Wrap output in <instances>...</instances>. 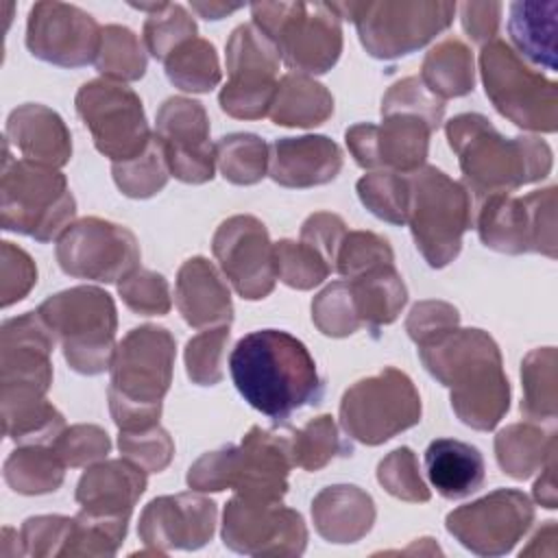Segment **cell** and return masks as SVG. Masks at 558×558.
<instances>
[{
  "mask_svg": "<svg viewBox=\"0 0 558 558\" xmlns=\"http://www.w3.org/2000/svg\"><path fill=\"white\" fill-rule=\"evenodd\" d=\"M196 37V22L183 4L163 2V7L146 15L142 26V39L146 52L157 61H166L181 44Z\"/></svg>",
  "mask_w": 558,
  "mask_h": 558,
  "instance_id": "bcb514c9",
  "label": "cell"
},
{
  "mask_svg": "<svg viewBox=\"0 0 558 558\" xmlns=\"http://www.w3.org/2000/svg\"><path fill=\"white\" fill-rule=\"evenodd\" d=\"M360 203L379 220L403 227L408 222L410 183L408 174L373 170L355 183Z\"/></svg>",
  "mask_w": 558,
  "mask_h": 558,
  "instance_id": "7bdbcfd3",
  "label": "cell"
},
{
  "mask_svg": "<svg viewBox=\"0 0 558 558\" xmlns=\"http://www.w3.org/2000/svg\"><path fill=\"white\" fill-rule=\"evenodd\" d=\"M294 466L303 471H320L338 456H351V445L342 440L338 423L331 414L310 418L303 427L290 434Z\"/></svg>",
  "mask_w": 558,
  "mask_h": 558,
  "instance_id": "b9f144b4",
  "label": "cell"
},
{
  "mask_svg": "<svg viewBox=\"0 0 558 558\" xmlns=\"http://www.w3.org/2000/svg\"><path fill=\"white\" fill-rule=\"evenodd\" d=\"M7 142H11L24 159L63 168L72 157V135L63 118L46 105L26 102L7 118Z\"/></svg>",
  "mask_w": 558,
  "mask_h": 558,
  "instance_id": "83f0119b",
  "label": "cell"
},
{
  "mask_svg": "<svg viewBox=\"0 0 558 558\" xmlns=\"http://www.w3.org/2000/svg\"><path fill=\"white\" fill-rule=\"evenodd\" d=\"M425 371L445 388L456 416L471 429L490 432L510 408V381L497 342L477 327H456L421 344Z\"/></svg>",
  "mask_w": 558,
  "mask_h": 558,
  "instance_id": "7a4b0ae2",
  "label": "cell"
},
{
  "mask_svg": "<svg viewBox=\"0 0 558 558\" xmlns=\"http://www.w3.org/2000/svg\"><path fill=\"white\" fill-rule=\"evenodd\" d=\"M2 432L15 445H52L65 429L63 414L39 392H0Z\"/></svg>",
  "mask_w": 558,
  "mask_h": 558,
  "instance_id": "1f68e13d",
  "label": "cell"
},
{
  "mask_svg": "<svg viewBox=\"0 0 558 558\" xmlns=\"http://www.w3.org/2000/svg\"><path fill=\"white\" fill-rule=\"evenodd\" d=\"M347 281L362 325L373 331L395 323L408 303V288L395 264L371 268Z\"/></svg>",
  "mask_w": 558,
  "mask_h": 558,
  "instance_id": "836d02e7",
  "label": "cell"
},
{
  "mask_svg": "<svg viewBox=\"0 0 558 558\" xmlns=\"http://www.w3.org/2000/svg\"><path fill=\"white\" fill-rule=\"evenodd\" d=\"M421 412V395L414 381L403 371L386 366L344 390L340 427L349 438L377 447L418 425Z\"/></svg>",
  "mask_w": 558,
  "mask_h": 558,
  "instance_id": "8fae6325",
  "label": "cell"
},
{
  "mask_svg": "<svg viewBox=\"0 0 558 558\" xmlns=\"http://www.w3.org/2000/svg\"><path fill=\"white\" fill-rule=\"evenodd\" d=\"M504 4L501 2H464L460 4V20L464 33L471 41L484 46L497 37L499 20Z\"/></svg>",
  "mask_w": 558,
  "mask_h": 558,
  "instance_id": "be15d7a7",
  "label": "cell"
},
{
  "mask_svg": "<svg viewBox=\"0 0 558 558\" xmlns=\"http://www.w3.org/2000/svg\"><path fill=\"white\" fill-rule=\"evenodd\" d=\"M163 68L168 81L177 89L192 94H207L218 87L222 78L218 52L214 44L203 37H194L181 44L163 61Z\"/></svg>",
  "mask_w": 558,
  "mask_h": 558,
  "instance_id": "f35d334b",
  "label": "cell"
},
{
  "mask_svg": "<svg viewBox=\"0 0 558 558\" xmlns=\"http://www.w3.org/2000/svg\"><path fill=\"white\" fill-rule=\"evenodd\" d=\"M556 456V432L541 423H512L495 436V458L499 469L512 480H527Z\"/></svg>",
  "mask_w": 558,
  "mask_h": 558,
  "instance_id": "e575fe53",
  "label": "cell"
},
{
  "mask_svg": "<svg viewBox=\"0 0 558 558\" xmlns=\"http://www.w3.org/2000/svg\"><path fill=\"white\" fill-rule=\"evenodd\" d=\"M65 469L52 445H17L4 460L2 475L20 495H46L63 484Z\"/></svg>",
  "mask_w": 558,
  "mask_h": 558,
  "instance_id": "8d00e7d4",
  "label": "cell"
},
{
  "mask_svg": "<svg viewBox=\"0 0 558 558\" xmlns=\"http://www.w3.org/2000/svg\"><path fill=\"white\" fill-rule=\"evenodd\" d=\"M177 342L166 327H133L116 347L109 373V412L120 432L159 423L172 384Z\"/></svg>",
  "mask_w": 558,
  "mask_h": 558,
  "instance_id": "277c9868",
  "label": "cell"
},
{
  "mask_svg": "<svg viewBox=\"0 0 558 558\" xmlns=\"http://www.w3.org/2000/svg\"><path fill=\"white\" fill-rule=\"evenodd\" d=\"M211 253L242 299L259 301L275 290V244L259 218L235 214L222 220L211 238Z\"/></svg>",
  "mask_w": 558,
  "mask_h": 558,
  "instance_id": "ac0fdd59",
  "label": "cell"
},
{
  "mask_svg": "<svg viewBox=\"0 0 558 558\" xmlns=\"http://www.w3.org/2000/svg\"><path fill=\"white\" fill-rule=\"evenodd\" d=\"M37 314L61 344L74 373L100 375L116 353L118 312L109 292L98 286H74L48 296Z\"/></svg>",
  "mask_w": 558,
  "mask_h": 558,
  "instance_id": "8992f818",
  "label": "cell"
},
{
  "mask_svg": "<svg viewBox=\"0 0 558 558\" xmlns=\"http://www.w3.org/2000/svg\"><path fill=\"white\" fill-rule=\"evenodd\" d=\"M52 447L65 466L78 469L105 460L111 451V438L100 425L76 423L65 427Z\"/></svg>",
  "mask_w": 558,
  "mask_h": 558,
  "instance_id": "9f6ffc18",
  "label": "cell"
},
{
  "mask_svg": "<svg viewBox=\"0 0 558 558\" xmlns=\"http://www.w3.org/2000/svg\"><path fill=\"white\" fill-rule=\"evenodd\" d=\"M37 283L33 257L13 242H0V305L9 307L22 301Z\"/></svg>",
  "mask_w": 558,
  "mask_h": 558,
  "instance_id": "680465c9",
  "label": "cell"
},
{
  "mask_svg": "<svg viewBox=\"0 0 558 558\" xmlns=\"http://www.w3.org/2000/svg\"><path fill=\"white\" fill-rule=\"evenodd\" d=\"M118 294L131 312L142 316H163L172 307L166 277L148 268H135L124 279H120Z\"/></svg>",
  "mask_w": 558,
  "mask_h": 558,
  "instance_id": "db71d44e",
  "label": "cell"
},
{
  "mask_svg": "<svg viewBox=\"0 0 558 558\" xmlns=\"http://www.w3.org/2000/svg\"><path fill=\"white\" fill-rule=\"evenodd\" d=\"M222 543L244 556H301L307 527L301 512L281 501L233 495L222 512Z\"/></svg>",
  "mask_w": 558,
  "mask_h": 558,
  "instance_id": "e0dca14e",
  "label": "cell"
},
{
  "mask_svg": "<svg viewBox=\"0 0 558 558\" xmlns=\"http://www.w3.org/2000/svg\"><path fill=\"white\" fill-rule=\"evenodd\" d=\"M275 268L277 279L294 290H312L320 286L331 272L327 259L301 240L275 242Z\"/></svg>",
  "mask_w": 558,
  "mask_h": 558,
  "instance_id": "7dc6e473",
  "label": "cell"
},
{
  "mask_svg": "<svg viewBox=\"0 0 558 558\" xmlns=\"http://www.w3.org/2000/svg\"><path fill=\"white\" fill-rule=\"evenodd\" d=\"M126 530L129 521L96 517L78 510V514L72 517L63 556H116L124 543Z\"/></svg>",
  "mask_w": 558,
  "mask_h": 558,
  "instance_id": "f6af8a7d",
  "label": "cell"
},
{
  "mask_svg": "<svg viewBox=\"0 0 558 558\" xmlns=\"http://www.w3.org/2000/svg\"><path fill=\"white\" fill-rule=\"evenodd\" d=\"M344 235H347V225L338 214L314 211L312 216H307L303 220L299 240L310 244L314 251H318L333 270L336 255H338V248H340Z\"/></svg>",
  "mask_w": 558,
  "mask_h": 558,
  "instance_id": "94428289",
  "label": "cell"
},
{
  "mask_svg": "<svg viewBox=\"0 0 558 558\" xmlns=\"http://www.w3.org/2000/svg\"><path fill=\"white\" fill-rule=\"evenodd\" d=\"M251 17L299 74H325L340 59L342 20L329 2H255Z\"/></svg>",
  "mask_w": 558,
  "mask_h": 558,
  "instance_id": "9c48e42d",
  "label": "cell"
},
{
  "mask_svg": "<svg viewBox=\"0 0 558 558\" xmlns=\"http://www.w3.org/2000/svg\"><path fill=\"white\" fill-rule=\"evenodd\" d=\"M432 133L423 118L392 113L381 118V124L360 122L349 126L344 142L360 168L410 174L425 166Z\"/></svg>",
  "mask_w": 558,
  "mask_h": 558,
  "instance_id": "44dd1931",
  "label": "cell"
},
{
  "mask_svg": "<svg viewBox=\"0 0 558 558\" xmlns=\"http://www.w3.org/2000/svg\"><path fill=\"white\" fill-rule=\"evenodd\" d=\"M190 7L205 20H222L235 13L238 9H242V4H225V2H190Z\"/></svg>",
  "mask_w": 558,
  "mask_h": 558,
  "instance_id": "03108f58",
  "label": "cell"
},
{
  "mask_svg": "<svg viewBox=\"0 0 558 558\" xmlns=\"http://www.w3.org/2000/svg\"><path fill=\"white\" fill-rule=\"evenodd\" d=\"M534 523L532 499L517 488L493 490L445 517L447 532L477 556H504Z\"/></svg>",
  "mask_w": 558,
  "mask_h": 558,
  "instance_id": "2e32d148",
  "label": "cell"
},
{
  "mask_svg": "<svg viewBox=\"0 0 558 558\" xmlns=\"http://www.w3.org/2000/svg\"><path fill=\"white\" fill-rule=\"evenodd\" d=\"M155 137L174 179L190 185L214 179L216 144L209 142V116L198 100L185 96L166 98L157 109Z\"/></svg>",
  "mask_w": 558,
  "mask_h": 558,
  "instance_id": "d6986e66",
  "label": "cell"
},
{
  "mask_svg": "<svg viewBox=\"0 0 558 558\" xmlns=\"http://www.w3.org/2000/svg\"><path fill=\"white\" fill-rule=\"evenodd\" d=\"M229 344V325L209 327L185 344V373L196 386H216L225 377V351Z\"/></svg>",
  "mask_w": 558,
  "mask_h": 558,
  "instance_id": "681fc988",
  "label": "cell"
},
{
  "mask_svg": "<svg viewBox=\"0 0 558 558\" xmlns=\"http://www.w3.org/2000/svg\"><path fill=\"white\" fill-rule=\"evenodd\" d=\"M425 471L436 493L451 501L480 490L486 477L480 449L456 438H436L427 445Z\"/></svg>",
  "mask_w": 558,
  "mask_h": 558,
  "instance_id": "f546056e",
  "label": "cell"
},
{
  "mask_svg": "<svg viewBox=\"0 0 558 558\" xmlns=\"http://www.w3.org/2000/svg\"><path fill=\"white\" fill-rule=\"evenodd\" d=\"M54 344L57 340L37 310L4 320L0 329V390L48 395Z\"/></svg>",
  "mask_w": 558,
  "mask_h": 558,
  "instance_id": "cb8c5ba5",
  "label": "cell"
},
{
  "mask_svg": "<svg viewBox=\"0 0 558 558\" xmlns=\"http://www.w3.org/2000/svg\"><path fill=\"white\" fill-rule=\"evenodd\" d=\"M541 477L532 486L534 501L541 504L543 508L554 510L558 506V495H556V456H551L543 466H541Z\"/></svg>",
  "mask_w": 558,
  "mask_h": 558,
  "instance_id": "e7e4bbea",
  "label": "cell"
},
{
  "mask_svg": "<svg viewBox=\"0 0 558 558\" xmlns=\"http://www.w3.org/2000/svg\"><path fill=\"white\" fill-rule=\"evenodd\" d=\"M72 517L37 514L28 517L20 527V556H63Z\"/></svg>",
  "mask_w": 558,
  "mask_h": 558,
  "instance_id": "6f0895ef",
  "label": "cell"
},
{
  "mask_svg": "<svg viewBox=\"0 0 558 558\" xmlns=\"http://www.w3.org/2000/svg\"><path fill=\"white\" fill-rule=\"evenodd\" d=\"M551 543L556 545V521H545V525L532 536L530 545L525 549H521V556H543L541 545Z\"/></svg>",
  "mask_w": 558,
  "mask_h": 558,
  "instance_id": "003e7915",
  "label": "cell"
},
{
  "mask_svg": "<svg viewBox=\"0 0 558 558\" xmlns=\"http://www.w3.org/2000/svg\"><path fill=\"white\" fill-rule=\"evenodd\" d=\"M445 135L464 177V185L477 198L514 192L551 172L554 155L536 135H501L482 113H458L445 122Z\"/></svg>",
  "mask_w": 558,
  "mask_h": 558,
  "instance_id": "3957f363",
  "label": "cell"
},
{
  "mask_svg": "<svg viewBox=\"0 0 558 558\" xmlns=\"http://www.w3.org/2000/svg\"><path fill=\"white\" fill-rule=\"evenodd\" d=\"M377 482L388 495L408 504H425L432 497L421 475L416 453L410 447H397L379 460Z\"/></svg>",
  "mask_w": 558,
  "mask_h": 558,
  "instance_id": "c3c4849f",
  "label": "cell"
},
{
  "mask_svg": "<svg viewBox=\"0 0 558 558\" xmlns=\"http://www.w3.org/2000/svg\"><path fill=\"white\" fill-rule=\"evenodd\" d=\"M312 320L329 338H347L362 327L347 279L329 283L312 299Z\"/></svg>",
  "mask_w": 558,
  "mask_h": 558,
  "instance_id": "f907efd6",
  "label": "cell"
},
{
  "mask_svg": "<svg viewBox=\"0 0 558 558\" xmlns=\"http://www.w3.org/2000/svg\"><path fill=\"white\" fill-rule=\"evenodd\" d=\"M480 74L493 107L512 124L532 133H556L558 85L532 70L504 39L480 50Z\"/></svg>",
  "mask_w": 558,
  "mask_h": 558,
  "instance_id": "30bf717a",
  "label": "cell"
},
{
  "mask_svg": "<svg viewBox=\"0 0 558 558\" xmlns=\"http://www.w3.org/2000/svg\"><path fill=\"white\" fill-rule=\"evenodd\" d=\"M292 466L290 436L253 425L240 445H231L229 488L246 499L281 501Z\"/></svg>",
  "mask_w": 558,
  "mask_h": 558,
  "instance_id": "603a6c76",
  "label": "cell"
},
{
  "mask_svg": "<svg viewBox=\"0 0 558 558\" xmlns=\"http://www.w3.org/2000/svg\"><path fill=\"white\" fill-rule=\"evenodd\" d=\"M408 227L412 240L432 268H445L462 248L464 233L473 227L471 192L436 166L408 174Z\"/></svg>",
  "mask_w": 558,
  "mask_h": 558,
  "instance_id": "52a82bcc",
  "label": "cell"
},
{
  "mask_svg": "<svg viewBox=\"0 0 558 558\" xmlns=\"http://www.w3.org/2000/svg\"><path fill=\"white\" fill-rule=\"evenodd\" d=\"M146 471L126 458L89 464L76 484L74 499L83 512L129 521L146 490Z\"/></svg>",
  "mask_w": 558,
  "mask_h": 558,
  "instance_id": "d4e9b609",
  "label": "cell"
},
{
  "mask_svg": "<svg viewBox=\"0 0 558 558\" xmlns=\"http://www.w3.org/2000/svg\"><path fill=\"white\" fill-rule=\"evenodd\" d=\"M74 107L96 150L109 157L111 163L137 157L153 140L144 105L124 83L109 78L87 81L78 87Z\"/></svg>",
  "mask_w": 558,
  "mask_h": 558,
  "instance_id": "4fadbf2b",
  "label": "cell"
},
{
  "mask_svg": "<svg viewBox=\"0 0 558 558\" xmlns=\"http://www.w3.org/2000/svg\"><path fill=\"white\" fill-rule=\"evenodd\" d=\"M379 113L381 118L392 113L418 116L432 126V131H438L445 118V100L436 98L418 76H405L386 89Z\"/></svg>",
  "mask_w": 558,
  "mask_h": 558,
  "instance_id": "816d5d0a",
  "label": "cell"
},
{
  "mask_svg": "<svg viewBox=\"0 0 558 558\" xmlns=\"http://www.w3.org/2000/svg\"><path fill=\"white\" fill-rule=\"evenodd\" d=\"M384 264H395L392 246L384 235L375 231H347L333 270L344 279H353Z\"/></svg>",
  "mask_w": 558,
  "mask_h": 558,
  "instance_id": "f5cc1de1",
  "label": "cell"
},
{
  "mask_svg": "<svg viewBox=\"0 0 558 558\" xmlns=\"http://www.w3.org/2000/svg\"><path fill=\"white\" fill-rule=\"evenodd\" d=\"M102 26L81 7L68 2H35L26 20V48L35 59L59 68H81L96 61Z\"/></svg>",
  "mask_w": 558,
  "mask_h": 558,
  "instance_id": "ffe728a7",
  "label": "cell"
},
{
  "mask_svg": "<svg viewBox=\"0 0 558 558\" xmlns=\"http://www.w3.org/2000/svg\"><path fill=\"white\" fill-rule=\"evenodd\" d=\"M111 177L118 190L129 198H150L159 194L170 179V170L159 140L153 135L144 153L129 161L111 163Z\"/></svg>",
  "mask_w": 558,
  "mask_h": 558,
  "instance_id": "ee69618b",
  "label": "cell"
},
{
  "mask_svg": "<svg viewBox=\"0 0 558 558\" xmlns=\"http://www.w3.org/2000/svg\"><path fill=\"white\" fill-rule=\"evenodd\" d=\"M270 146L255 133H229L216 142V168L233 185H255L268 174Z\"/></svg>",
  "mask_w": 558,
  "mask_h": 558,
  "instance_id": "60d3db41",
  "label": "cell"
},
{
  "mask_svg": "<svg viewBox=\"0 0 558 558\" xmlns=\"http://www.w3.org/2000/svg\"><path fill=\"white\" fill-rule=\"evenodd\" d=\"M102 78L116 83H133L146 74L148 57L140 37L120 24L102 26L100 48L94 61Z\"/></svg>",
  "mask_w": 558,
  "mask_h": 558,
  "instance_id": "ab89813d",
  "label": "cell"
},
{
  "mask_svg": "<svg viewBox=\"0 0 558 558\" xmlns=\"http://www.w3.org/2000/svg\"><path fill=\"white\" fill-rule=\"evenodd\" d=\"M556 185L525 196L499 192L480 198L473 214L477 235L490 251L506 255L541 253L556 257Z\"/></svg>",
  "mask_w": 558,
  "mask_h": 558,
  "instance_id": "7c38bea8",
  "label": "cell"
},
{
  "mask_svg": "<svg viewBox=\"0 0 558 558\" xmlns=\"http://www.w3.org/2000/svg\"><path fill=\"white\" fill-rule=\"evenodd\" d=\"M54 255L65 275L98 283H118L140 268L142 257L133 231L96 216L74 220L57 240Z\"/></svg>",
  "mask_w": 558,
  "mask_h": 558,
  "instance_id": "9a60e30c",
  "label": "cell"
},
{
  "mask_svg": "<svg viewBox=\"0 0 558 558\" xmlns=\"http://www.w3.org/2000/svg\"><path fill=\"white\" fill-rule=\"evenodd\" d=\"M342 159V148L327 135L279 137L270 144L268 177L281 187H316L340 174Z\"/></svg>",
  "mask_w": 558,
  "mask_h": 558,
  "instance_id": "484cf974",
  "label": "cell"
},
{
  "mask_svg": "<svg viewBox=\"0 0 558 558\" xmlns=\"http://www.w3.org/2000/svg\"><path fill=\"white\" fill-rule=\"evenodd\" d=\"M456 327H460V312L451 303L436 299L418 301L405 318V331L416 347L427 344Z\"/></svg>",
  "mask_w": 558,
  "mask_h": 558,
  "instance_id": "91938a15",
  "label": "cell"
},
{
  "mask_svg": "<svg viewBox=\"0 0 558 558\" xmlns=\"http://www.w3.org/2000/svg\"><path fill=\"white\" fill-rule=\"evenodd\" d=\"M418 78L440 100L471 94L475 87V61L471 48L458 37L438 41L425 52Z\"/></svg>",
  "mask_w": 558,
  "mask_h": 558,
  "instance_id": "d590c367",
  "label": "cell"
},
{
  "mask_svg": "<svg viewBox=\"0 0 558 558\" xmlns=\"http://www.w3.org/2000/svg\"><path fill=\"white\" fill-rule=\"evenodd\" d=\"M229 460L231 445H222L214 451L203 453L185 475V482L192 490L198 493H220L229 488Z\"/></svg>",
  "mask_w": 558,
  "mask_h": 558,
  "instance_id": "6125c7cd",
  "label": "cell"
},
{
  "mask_svg": "<svg viewBox=\"0 0 558 558\" xmlns=\"http://www.w3.org/2000/svg\"><path fill=\"white\" fill-rule=\"evenodd\" d=\"M76 201L59 168L15 159L4 142L0 170V225L41 244L59 240L74 222Z\"/></svg>",
  "mask_w": 558,
  "mask_h": 558,
  "instance_id": "5b68a950",
  "label": "cell"
},
{
  "mask_svg": "<svg viewBox=\"0 0 558 558\" xmlns=\"http://www.w3.org/2000/svg\"><path fill=\"white\" fill-rule=\"evenodd\" d=\"M508 35L512 50L532 65L556 72V0H517L508 7Z\"/></svg>",
  "mask_w": 558,
  "mask_h": 558,
  "instance_id": "4dcf8cb0",
  "label": "cell"
},
{
  "mask_svg": "<svg viewBox=\"0 0 558 558\" xmlns=\"http://www.w3.org/2000/svg\"><path fill=\"white\" fill-rule=\"evenodd\" d=\"M558 355L554 347L532 349L521 362V414L532 423H545L556 418L558 410Z\"/></svg>",
  "mask_w": 558,
  "mask_h": 558,
  "instance_id": "74e56055",
  "label": "cell"
},
{
  "mask_svg": "<svg viewBox=\"0 0 558 558\" xmlns=\"http://www.w3.org/2000/svg\"><path fill=\"white\" fill-rule=\"evenodd\" d=\"M373 497L355 484H333L312 499L316 532L336 545L357 543L375 523Z\"/></svg>",
  "mask_w": 558,
  "mask_h": 558,
  "instance_id": "f1b7e54d",
  "label": "cell"
},
{
  "mask_svg": "<svg viewBox=\"0 0 558 558\" xmlns=\"http://www.w3.org/2000/svg\"><path fill=\"white\" fill-rule=\"evenodd\" d=\"M331 113L333 96L323 83L307 74L288 72L279 78L268 118L277 126L314 129L327 122Z\"/></svg>",
  "mask_w": 558,
  "mask_h": 558,
  "instance_id": "d6a6232c",
  "label": "cell"
},
{
  "mask_svg": "<svg viewBox=\"0 0 558 558\" xmlns=\"http://www.w3.org/2000/svg\"><path fill=\"white\" fill-rule=\"evenodd\" d=\"M340 20L355 24L360 44L375 59H399L427 46L447 31L458 11L456 2L381 0L329 2Z\"/></svg>",
  "mask_w": 558,
  "mask_h": 558,
  "instance_id": "ba28073f",
  "label": "cell"
},
{
  "mask_svg": "<svg viewBox=\"0 0 558 558\" xmlns=\"http://www.w3.org/2000/svg\"><path fill=\"white\" fill-rule=\"evenodd\" d=\"M174 303L183 320L194 329L231 325L233 301L229 286L207 257H190L181 264L174 283Z\"/></svg>",
  "mask_w": 558,
  "mask_h": 558,
  "instance_id": "4316f807",
  "label": "cell"
},
{
  "mask_svg": "<svg viewBox=\"0 0 558 558\" xmlns=\"http://www.w3.org/2000/svg\"><path fill=\"white\" fill-rule=\"evenodd\" d=\"M229 81L218 94L220 109L238 120H259L270 113L281 57L275 44L251 22L231 31L225 46Z\"/></svg>",
  "mask_w": 558,
  "mask_h": 558,
  "instance_id": "5bb4252c",
  "label": "cell"
},
{
  "mask_svg": "<svg viewBox=\"0 0 558 558\" xmlns=\"http://www.w3.org/2000/svg\"><path fill=\"white\" fill-rule=\"evenodd\" d=\"M229 371L242 399L277 423L318 405L325 392L312 353L283 329H257L240 338Z\"/></svg>",
  "mask_w": 558,
  "mask_h": 558,
  "instance_id": "6da1fadb",
  "label": "cell"
},
{
  "mask_svg": "<svg viewBox=\"0 0 558 558\" xmlns=\"http://www.w3.org/2000/svg\"><path fill=\"white\" fill-rule=\"evenodd\" d=\"M118 449L122 458L135 462L146 473H161L174 456V442L159 423L144 429L120 432Z\"/></svg>",
  "mask_w": 558,
  "mask_h": 558,
  "instance_id": "11a10c76",
  "label": "cell"
},
{
  "mask_svg": "<svg viewBox=\"0 0 558 558\" xmlns=\"http://www.w3.org/2000/svg\"><path fill=\"white\" fill-rule=\"evenodd\" d=\"M218 506L198 490L161 495L140 514L137 534L148 554L163 556L172 549H198L211 541Z\"/></svg>",
  "mask_w": 558,
  "mask_h": 558,
  "instance_id": "7402d4cb",
  "label": "cell"
}]
</instances>
